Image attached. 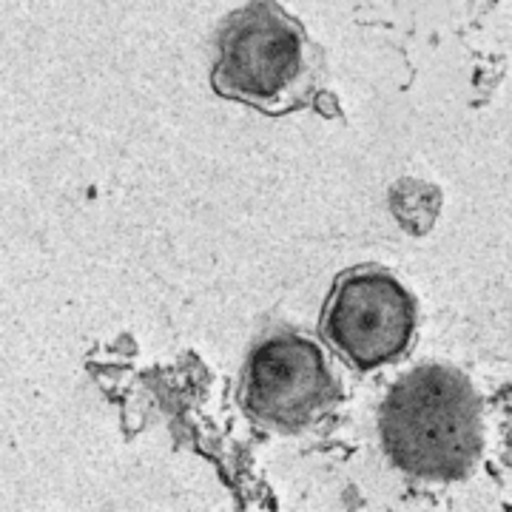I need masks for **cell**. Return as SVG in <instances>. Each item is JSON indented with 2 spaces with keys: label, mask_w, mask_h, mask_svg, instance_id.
<instances>
[{
  "label": "cell",
  "mask_w": 512,
  "mask_h": 512,
  "mask_svg": "<svg viewBox=\"0 0 512 512\" xmlns=\"http://www.w3.org/2000/svg\"><path fill=\"white\" fill-rule=\"evenodd\" d=\"M382 439L390 458L413 476H464L481 444L473 387L444 367L407 373L382 407Z\"/></svg>",
  "instance_id": "6da1fadb"
},
{
  "label": "cell",
  "mask_w": 512,
  "mask_h": 512,
  "mask_svg": "<svg viewBox=\"0 0 512 512\" xmlns=\"http://www.w3.org/2000/svg\"><path fill=\"white\" fill-rule=\"evenodd\" d=\"M316 80V46L274 3L248 6L222 32L211 77L222 97L265 114H285L311 103Z\"/></svg>",
  "instance_id": "7a4b0ae2"
},
{
  "label": "cell",
  "mask_w": 512,
  "mask_h": 512,
  "mask_svg": "<svg viewBox=\"0 0 512 512\" xmlns=\"http://www.w3.org/2000/svg\"><path fill=\"white\" fill-rule=\"evenodd\" d=\"M319 328L322 339L348 365L376 370L410 348L416 302L396 276L359 268L336 279Z\"/></svg>",
  "instance_id": "3957f363"
},
{
  "label": "cell",
  "mask_w": 512,
  "mask_h": 512,
  "mask_svg": "<svg viewBox=\"0 0 512 512\" xmlns=\"http://www.w3.org/2000/svg\"><path fill=\"white\" fill-rule=\"evenodd\" d=\"M333 396L322 348L296 333H276L259 342L245 365L242 404L254 419L296 430L328 410Z\"/></svg>",
  "instance_id": "277c9868"
}]
</instances>
